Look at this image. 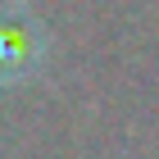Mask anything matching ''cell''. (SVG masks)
Instances as JSON below:
<instances>
[{
	"mask_svg": "<svg viewBox=\"0 0 159 159\" xmlns=\"http://www.w3.org/2000/svg\"><path fill=\"white\" fill-rule=\"evenodd\" d=\"M46 64V27L23 0L0 5V86L32 77Z\"/></svg>",
	"mask_w": 159,
	"mask_h": 159,
	"instance_id": "1",
	"label": "cell"
}]
</instances>
